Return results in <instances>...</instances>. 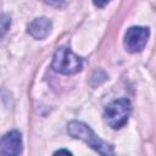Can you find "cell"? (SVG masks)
I'll return each instance as SVG.
<instances>
[{"label": "cell", "mask_w": 156, "mask_h": 156, "mask_svg": "<svg viewBox=\"0 0 156 156\" xmlns=\"http://www.w3.org/2000/svg\"><path fill=\"white\" fill-rule=\"evenodd\" d=\"M67 132L71 136L76 139L83 140L85 144H88L91 149H94L96 152L101 155H112L113 147L112 145L107 144L106 141L101 140L91 129L89 126H87L83 122L79 121H71L67 124Z\"/></svg>", "instance_id": "1"}, {"label": "cell", "mask_w": 156, "mask_h": 156, "mask_svg": "<svg viewBox=\"0 0 156 156\" xmlns=\"http://www.w3.org/2000/svg\"><path fill=\"white\" fill-rule=\"evenodd\" d=\"M132 112V105L128 99H118L110 102L104 112L105 121L113 129H121L128 122Z\"/></svg>", "instance_id": "2"}, {"label": "cell", "mask_w": 156, "mask_h": 156, "mask_svg": "<svg viewBox=\"0 0 156 156\" xmlns=\"http://www.w3.org/2000/svg\"><path fill=\"white\" fill-rule=\"evenodd\" d=\"M82 58L71 51L69 48L61 46L56 50L51 67L54 71L62 74H74L82 69Z\"/></svg>", "instance_id": "3"}, {"label": "cell", "mask_w": 156, "mask_h": 156, "mask_svg": "<svg viewBox=\"0 0 156 156\" xmlns=\"http://www.w3.org/2000/svg\"><path fill=\"white\" fill-rule=\"evenodd\" d=\"M149 28L145 27H130L124 34V46L129 52L141 51L149 38Z\"/></svg>", "instance_id": "4"}, {"label": "cell", "mask_w": 156, "mask_h": 156, "mask_svg": "<svg viewBox=\"0 0 156 156\" xmlns=\"http://www.w3.org/2000/svg\"><path fill=\"white\" fill-rule=\"evenodd\" d=\"M22 152V135L17 130H11L1 138V155H20Z\"/></svg>", "instance_id": "5"}, {"label": "cell", "mask_w": 156, "mask_h": 156, "mask_svg": "<svg viewBox=\"0 0 156 156\" xmlns=\"http://www.w3.org/2000/svg\"><path fill=\"white\" fill-rule=\"evenodd\" d=\"M51 21L45 18V17H39V18H35L33 20L28 27H27V30L29 33L30 37H33L34 39H44L46 38L50 32H51Z\"/></svg>", "instance_id": "6"}, {"label": "cell", "mask_w": 156, "mask_h": 156, "mask_svg": "<svg viewBox=\"0 0 156 156\" xmlns=\"http://www.w3.org/2000/svg\"><path fill=\"white\" fill-rule=\"evenodd\" d=\"M10 24H11L10 17H7L6 15H2V17H1V35H2V37H4L5 32L9 29Z\"/></svg>", "instance_id": "7"}, {"label": "cell", "mask_w": 156, "mask_h": 156, "mask_svg": "<svg viewBox=\"0 0 156 156\" xmlns=\"http://www.w3.org/2000/svg\"><path fill=\"white\" fill-rule=\"evenodd\" d=\"M43 1L54 7H62L65 5V0H43Z\"/></svg>", "instance_id": "8"}, {"label": "cell", "mask_w": 156, "mask_h": 156, "mask_svg": "<svg viewBox=\"0 0 156 156\" xmlns=\"http://www.w3.org/2000/svg\"><path fill=\"white\" fill-rule=\"evenodd\" d=\"M108 1H110V0H93L94 5L98 6V7H104Z\"/></svg>", "instance_id": "9"}, {"label": "cell", "mask_w": 156, "mask_h": 156, "mask_svg": "<svg viewBox=\"0 0 156 156\" xmlns=\"http://www.w3.org/2000/svg\"><path fill=\"white\" fill-rule=\"evenodd\" d=\"M61 154H65V155H72V152L68 151V150H57V151H55V155H61Z\"/></svg>", "instance_id": "10"}]
</instances>
